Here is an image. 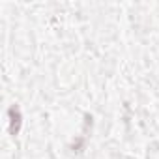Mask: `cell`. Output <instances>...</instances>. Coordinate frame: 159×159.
<instances>
[{
	"label": "cell",
	"mask_w": 159,
	"mask_h": 159,
	"mask_svg": "<svg viewBox=\"0 0 159 159\" xmlns=\"http://www.w3.org/2000/svg\"><path fill=\"white\" fill-rule=\"evenodd\" d=\"M8 118H10V135H19L21 127H23V112L17 105H11L8 109Z\"/></svg>",
	"instance_id": "obj_1"
}]
</instances>
